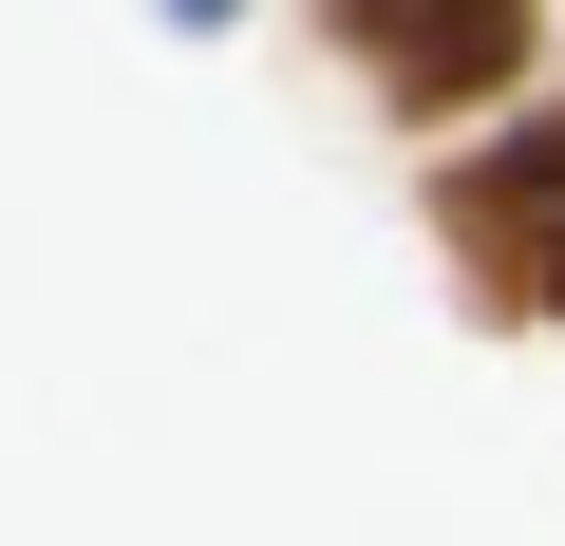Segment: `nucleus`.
<instances>
[{
  "label": "nucleus",
  "instance_id": "1",
  "mask_svg": "<svg viewBox=\"0 0 565 546\" xmlns=\"http://www.w3.org/2000/svg\"><path fill=\"white\" fill-rule=\"evenodd\" d=\"M321 20L396 114H490L527 76V0H321Z\"/></svg>",
  "mask_w": 565,
  "mask_h": 546
},
{
  "label": "nucleus",
  "instance_id": "2",
  "mask_svg": "<svg viewBox=\"0 0 565 546\" xmlns=\"http://www.w3.org/2000/svg\"><path fill=\"white\" fill-rule=\"evenodd\" d=\"M434 226H471V264H490V283L565 321V132H509V151H471Z\"/></svg>",
  "mask_w": 565,
  "mask_h": 546
},
{
  "label": "nucleus",
  "instance_id": "3",
  "mask_svg": "<svg viewBox=\"0 0 565 546\" xmlns=\"http://www.w3.org/2000/svg\"><path fill=\"white\" fill-rule=\"evenodd\" d=\"M170 20H189V39H207V20H245V0H170Z\"/></svg>",
  "mask_w": 565,
  "mask_h": 546
}]
</instances>
